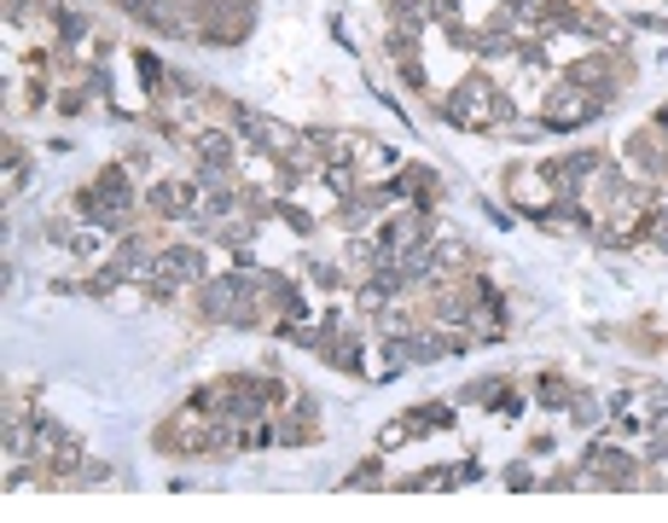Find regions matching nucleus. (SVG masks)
Returning <instances> with one entry per match:
<instances>
[{"instance_id":"obj_6","label":"nucleus","mask_w":668,"mask_h":523,"mask_svg":"<svg viewBox=\"0 0 668 523\" xmlns=\"http://www.w3.org/2000/svg\"><path fill=\"white\" fill-rule=\"evenodd\" d=\"M146 210L157 221H180L198 210V180H152L146 187Z\"/></svg>"},{"instance_id":"obj_9","label":"nucleus","mask_w":668,"mask_h":523,"mask_svg":"<svg viewBox=\"0 0 668 523\" xmlns=\"http://www.w3.org/2000/svg\"><path fill=\"white\" fill-rule=\"evenodd\" d=\"M233 309H238V274L204 279V291H198V314H204V320H221V326H233Z\"/></svg>"},{"instance_id":"obj_15","label":"nucleus","mask_w":668,"mask_h":523,"mask_svg":"<svg viewBox=\"0 0 668 523\" xmlns=\"http://www.w3.org/2000/svg\"><path fill=\"white\" fill-rule=\"evenodd\" d=\"M24 180H30V157L18 140H7V192H24Z\"/></svg>"},{"instance_id":"obj_16","label":"nucleus","mask_w":668,"mask_h":523,"mask_svg":"<svg viewBox=\"0 0 668 523\" xmlns=\"http://www.w3.org/2000/svg\"><path fill=\"white\" fill-rule=\"evenodd\" d=\"M76 482H82V489H99V482H111V466H105V459H82Z\"/></svg>"},{"instance_id":"obj_7","label":"nucleus","mask_w":668,"mask_h":523,"mask_svg":"<svg viewBox=\"0 0 668 523\" xmlns=\"http://www.w3.org/2000/svg\"><path fill=\"white\" fill-rule=\"evenodd\" d=\"M152 274L175 279V286H204V251L198 245H157Z\"/></svg>"},{"instance_id":"obj_4","label":"nucleus","mask_w":668,"mask_h":523,"mask_svg":"<svg viewBox=\"0 0 668 523\" xmlns=\"http://www.w3.org/2000/svg\"><path fill=\"white\" fill-rule=\"evenodd\" d=\"M581 466H587L581 471L587 489H645V471H634L639 459L627 454V448H616V442H593Z\"/></svg>"},{"instance_id":"obj_3","label":"nucleus","mask_w":668,"mask_h":523,"mask_svg":"<svg viewBox=\"0 0 668 523\" xmlns=\"http://www.w3.org/2000/svg\"><path fill=\"white\" fill-rule=\"evenodd\" d=\"M634 76V58H627L622 47H599V53H581V58H570V70H564V82H576V88H587V93H599L604 105H611V93Z\"/></svg>"},{"instance_id":"obj_20","label":"nucleus","mask_w":668,"mask_h":523,"mask_svg":"<svg viewBox=\"0 0 668 523\" xmlns=\"http://www.w3.org/2000/svg\"><path fill=\"white\" fill-rule=\"evenodd\" d=\"M383 482V471H378V459H367V466H360L355 477H349V489H378Z\"/></svg>"},{"instance_id":"obj_19","label":"nucleus","mask_w":668,"mask_h":523,"mask_svg":"<svg viewBox=\"0 0 668 523\" xmlns=\"http://www.w3.org/2000/svg\"><path fill=\"white\" fill-rule=\"evenodd\" d=\"M401 442H413V431H408V425H383V431H378V448H383V454L401 448Z\"/></svg>"},{"instance_id":"obj_23","label":"nucleus","mask_w":668,"mask_h":523,"mask_svg":"<svg viewBox=\"0 0 668 523\" xmlns=\"http://www.w3.org/2000/svg\"><path fill=\"white\" fill-rule=\"evenodd\" d=\"M652 129H657V134H668V105H657V116H652Z\"/></svg>"},{"instance_id":"obj_1","label":"nucleus","mask_w":668,"mask_h":523,"mask_svg":"<svg viewBox=\"0 0 668 523\" xmlns=\"http://www.w3.org/2000/svg\"><path fill=\"white\" fill-rule=\"evenodd\" d=\"M134 204H140V192H134V180H129V164L99 169L88 187L76 192V215H88L93 227H129Z\"/></svg>"},{"instance_id":"obj_5","label":"nucleus","mask_w":668,"mask_h":523,"mask_svg":"<svg viewBox=\"0 0 668 523\" xmlns=\"http://www.w3.org/2000/svg\"><path fill=\"white\" fill-rule=\"evenodd\" d=\"M604 111V99L599 93H587L576 82H564L546 93V105H541V129H553V134H576L581 123H593V116Z\"/></svg>"},{"instance_id":"obj_13","label":"nucleus","mask_w":668,"mask_h":523,"mask_svg":"<svg viewBox=\"0 0 668 523\" xmlns=\"http://www.w3.org/2000/svg\"><path fill=\"white\" fill-rule=\"evenodd\" d=\"M477 268V251L465 238H442L436 233V274H471Z\"/></svg>"},{"instance_id":"obj_8","label":"nucleus","mask_w":668,"mask_h":523,"mask_svg":"<svg viewBox=\"0 0 668 523\" xmlns=\"http://www.w3.org/2000/svg\"><path fill=\"white\" fill-rule=\"evenodd\" d=\"M187 146L198 157V169H238V146H233L227 129H198Z\"/></svg>"},{"instance_id":"obj_22","label":"nucleus","mask_w":668,"mask_h":523,"mask_svg":"<svg viewBox=\"0 0 668 523\" xmlns=\"http://www.w3.org/2000/svg\"><path fill=\"white\" fill-rule=\"evenodd\" d=\"M24 12H30V0H7V18H12V24H18Z\"/></svg>"},{"instance_id":"obj_21","label":"nucleus","mask_w":668,"mask_h":523,"mask_svg":"<svg viewBox=\"0 0 668 523\" xmlns=\"http://www.w3.org/2000/svg\"><path fill=\"white\" fill-rule=\"evenodd\" d=\"M652 245L668 256V210H657V227H652Z\"/></svg>"},{"instance_id":"obj_10","label":"nucleus","mask_w":668,"mask_h":523,"mask_svg":"<svg viewBox=\"0 0 668 523\" xmlns=\"http://www.w3.org/2000/svg\"><path fill=\"white\" fill-rule=\"evenodd\" d=\"M390 187L401 192V198H413L419 210H431V204H442V175L436 169H424V164H413V169H401Z\"/></svg>"},{"instance_id":"obj_2","label":"nucleus","mask_w":668,"mask_h":523,"mask_svg":"<svg viewBox=\"0 0 668 523\" xmlns=\"http://www.w3.org/2000/svg\"><path fill=\"white\" fill-rule=\"evenodd\" d=\"M442 116H448L454 129H471V134H482V129H500V123H512V99H505L489 76H465V82L442 99Z\"/></svg>"},{"instance_id":"obj_14","label":"nucleus","mask_w":668,"mask_h":523,"mask_svg":"<svg viewBox=\"0 0 668 523\" xmlns=\"http://www.w3.org/2000/svg\"><path fill=\"white\" fill-rule=\"evenodd\" d=\"M570 419H576L581 431H599V425H604V401H599L593 390H576V396H570Z\"/></svg>"},{"instance_id":"obj_12","label":"nucleus","mask_w":668,"mask_h":523,"mask_svg":"<svg viewBox=\"0 0 668 523\" xmlns=\"http://www.w3.org/2000/svg\"><path fill=\"white\" fill-rule=\"evenodd\" d=\"M401 425H408L413 436H424V431H448V425H454V401H419V408L401 413Z\"/></svg>"},{"instance_id":"obj_11","label":"nucleus","mask_w":668,"mask_h":523,"mask_svg":"<svg viewBox=\"0 0 668 523\" xmlns=\"http://www.w3.org/2000/svg\"><path fill=\"white\" fill-rule=\"evenodd\" d=\"M627 157H634V164L652 175V180H663L668 175V146H663V134L657 129H639V134H627V146H622Z\"/></svg>"},{"instance_id":"obj_17","label":"nucleus","mask_w":668,"mask_h":523,"mask_svg":"<svg viewBox=\"0 0 668 523\" xmlns=\"http://www.w3.org/2000/svg\"><path fill=\"white\" fill-rule=\"evenodd\" d=\"M570 385H564V378H546V385H541V401H553V408H570Z\"/></svg>"},{"instance_id":"obj_18","label":"nucleus","mask_w":668,"mask_h":523,"mask_svg":"<svg viewBox=\"0 0 668 523\" xmlns=\"http://www.w3.org/2000/svg\"><path fill=\"white\" fill-rule=\"evenodd\" d=\"M314 286L320 291H343V268H332V262H314Z\"/></svg>"}]
</instances>
